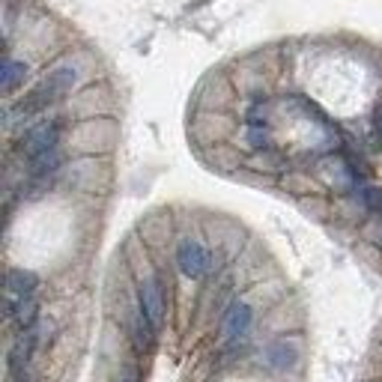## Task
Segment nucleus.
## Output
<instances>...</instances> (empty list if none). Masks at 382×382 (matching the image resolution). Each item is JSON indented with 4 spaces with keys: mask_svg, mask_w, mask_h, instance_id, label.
<instances>
[{
    "mask_svg": "<svg viewBox=\"0 0 382 382\" xmlns=\"http://www.w3.org/2000/svg\"><path fill=\"white\" fill-rule=\"evenodd\" d=\"M57 140H60V123L57 120H45L33 125V129H27L24 137H21V152L27 159H36L42 152H51L57 150Z\"/></svg>",
    "mask_w": 382,
    "mask_h": 382,
    "instance_id": "nucleus-2",
    "label": "nucleus"
},
{
    "mask_svg": "<svg viewBox=\"0 0 382 382\" xmlns=\"http://www.w3.org/2000/svg\"><path fill=\"white\" fill-rule=\"evenodd\" d=\"M24 78H27V66L18 63V60H12V57H6L4 60V90L12 93L18 84H24Z\"/></svg>",
    "mask_w": 382,
    "mask_h": 382,
    "instance_id": "nucleus-10",
    "label": "nucleus"
},
{
    "mask_svg": "<svg viewBox=\"0 0 382 382\" xmlns=\"http://www.w3.org/2000/svg\"><path fill=\"white\" fill-rule=\"evenodd\" d=\"M176 263L182 269V275L201 278L209 269V251L201 242H194V239H186V242L179 245V251H176Z\"/></svg>",
    "mask_w": 382,
    "mask_h": 382,
    "instance_id": "nucleus-3",
    "label": "nucleus"
},
{
    "mask_svg": "<svg viewBox=\"0 0 382 382\" xmlns=\"http://www.w3.org/2000/svg\"><path fill=\"white\" fill-rule=\"evenodd\" d=\"M36 275L33 272H24V269H12L9 278H6V299L9 305H16L21 299H30V296L36 293Z\"/></svg>",
    "mask_w": 382,
    "mask_h": 382,
    "instance_id": "nucleus-5",
    "label": "nucleus"
},
{
    "mask_svg": "<svg viewBox=\"0 0 382 382\" xmlns=\"http://www.w3.org/2000/svg\"><path fill=\"white\" fill-rule=\"evenodd\" d=\"M376 129H379V135H382V105H379V111H376Z\"/></svg>",
    "mask_w": 382,
    "mask_h": 382,
    "instance_id": "nucleus-14",
    "label": "nucleus"
},
{
    "mask_svg": "<svg viewBox=\"0 0 382 382\" xmlns=\"http://www.w3.org/2000/svg\"><path fill=\"white\" fill-rule=\"evenodd\" d=\"M272 361H275L278 367H287V364L293 361V352H290V347H284V344H278V347L272 349Z\"/></svg>",
    "mask_w": 382,
    "mask_h": 382,
    "instance_id": "nucleus-12",
    "label": "nucleus"
},
{
    "mask_svg": "<svg viewBox=\"0 0 382 382\" xmlns=\"http://www.w3.org/2000/svg\"><path fill=\"white\" fill-rule=\"evenodd\" d=\"M27 162H30V176L33 179H48L51 174H57V167L63 164L57 150L42 152V155H36V159H27Z\"/></svg>",
    "mask_w": 382,
    "mask_h": 382,
    "instance_id": "nucleus-7",
    "label": "nucleus"
},
{
    "mask_svg": "<svg viewBox=\"0 0 382 382\" xmlns=\"http://www.w3.org/2000/svg\"><path fill=\"white\" fill-rule=\"evenodd\" d=\"M36 299L30 296V299H21V302H16V305H9V314L16 317V322H18V329L21 332H30L33 329V322H36Z\"/></svg>",
    "mask_w": 382,
    "mask_h": 382,
    "instance_id": "nucleus-9",
    "label": "nucleus"
},
{
    "mask_svg": "<svg viewBox=\"0 0 382 382\" xmlns=\"http://www.w3.org/2000/svg\"><path fill=\"white\" fill-rule=\"evenodd\" d=\"M248 325H251V308L242 305V302H236L227 310V317H224L221 329H224V337H227V341H236V337H242L248 332Z\"/></svg>",
    "mask_w": 382,
    "mask_h": 382,
    "instance_id": "nucleus-6",
    "label": "nucleus"
},
{
    "mask_svg": "<svg viewBox=\"0 0 382 382\" xmlns=\"http://www.w3.org/2000/svg\"><path fill=\"white\" fill-rule=\"evenodd\" d=\"M75 81H78L75 66H57L54 72H48L45 78L39 81V87L30 96L21 99L18 114H39V111H45L48 105H54L57 99H63L69 90H72Z\"/></svg>",
    "mask_w": 382,
    "mask_h": 382,
    "instance_id": "nucleus-1",
    "label": "nucleus"
},
{
    "mask_svg": "<svg viewBox=\"0 0 382 382\" xmlns=\"http://www.w3.org/2000/svg\"><path fill=\"white\" fill-rule=\"evenodd\" d=\"M120 382H140V379H137V371H135V367H125V371L120 373Z\"/></svg>",
    "mask_w": 382,
    "mask_h": 382,
    "instance_id": "nucleus-13",
    "label": "nucleus"
},
{
    "mask_svg": "<svg viewBox=\"0 0 382 382\" xmlns=\"http://www.w3.org/2000/svg\"><path fill=\"white\" fill-rule=\"evenodd\" d=\"M140 310H144V317L155 325V329H162L164 322V293H162V284L155 278H150L144 287H140Z\"/></svg>",
    "mask_w": 382,
    "mask_h": 382,
    "instance_id": "nucleus-4",
    "label": "nucleus"
},
{
    "mask_svg": "<svg viewBox=\"0 0 382 382\" xmlns=\"http://www.w3.org/2000/svg\"><path fill=\"white\" fill-rule=\"evenodd\" d=\"M359 197H361V203L367 206V209H373V212H382V191L379 189H359Z\"/></svg>",
    "mask_w": 382,
    "mask_h": 382,
    "instance_id": "nucleus-11",
    "label": "nucleus"
},
{
    "mask_svg": "<svg viewBox=\"0 0 382 382\" xmlns=\"http://www.w3.org/2000/svg\"><path fill=\"white\" fill-rule=\"evenodd\" d=\"M132 337H135V347H137L140 352L150 349L152 341H155V325L144 317V310H137V317L132 320Z\"/></svg>",
    "mask_w": 382,
    "mask_h": 382,
    "instance_id": "nucleus-8",
    "label": "nucleus"
}]
</instances>
